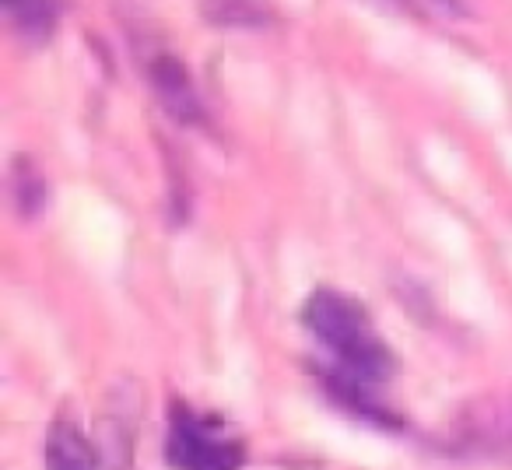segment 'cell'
<instances>
[{
  "instance_id": "cell-5",
  "label": "cell",
  "mask_w": 512,
  "mask_h": 470,
  "mask_svg": "<svg viewBox=\"0 0 512 470\" xmlns=\"http://www.w3.org/2000/svg\"><path fill=\"white\" fill-rule=\"evenodd\" d=\"M46 470H102V456L74 421L60 418L46 435Z\"/></svg>"
},
{
  "instance_id": "cell-1",
  "label": "cell",
  "mask_w": 512,
  "mask_h": 470,
  "mask_svg": "<svg viewBox=\"0 0 512 470\" xmlns=\"http://www.w3.org/2000/svg\"><path fill=\"white\" fill-rule=\"evenodd\" d=\"M302 323L334 358L337 372L327 383L334 386L337 397L365 418H379L383 411L372 400V390H379L393 376L397 355L376 334L362 302L337 288H316L302 306Z\"/></svg>"
},
{
  "instance_id": "cell-2",
  "label": "cell",
  "mask_w": 512,
  "mask_h": 470,
  "mask_svg": "<svg viewBox=\"0 0 512 470\" xmlns=\"http://www.w3.org/2000/svg\"><path fill=\"white\" fill-rule=\"evenodd\" d=\"M165 460L176 470H242L246 449L221 418L176 404L169 414Z\"/></svg>"
},
{
  "instance_id": "cell-3",
  "label": "cell",
  "mask_w": 512,
  "mask_h": 470,
  "mask_svg": "<svg viewBox=\"0 0 512 470\" xmlns=\"http://www.w3.org/2000/svg\"><path fill=\"white\" fill-rule=\"evenodd\" d=\"M456 439L477 453H512V393L477 400L467 414H460Z\"/></svg>"
},
{
  "instance_id": "cell-7",
  "label": "cell",
  "mask_w": 512,
  "mask_h": 470,
  "mask_svg": "<svg viewBox=\"0 0 512 470\" xmlns=\"http://www.w3.org/2000/svg\"><path fill=\"white\" fill-rule=\"evenodd\" d=\"M4 11H8L15 32L25 43L39 46L53 36L60 18V0H0Z\"/></svg>"
},
{
  "instance_id": "cell-8",
  "label": "cell",
  "mask_w": 512,
  "mask_h": 470,
  "mask_svg": "<svg viewBox=\"0 0 512 470\" xmlns=\"http://www.w3.org/2000/svg\"><path fill=\"white\" fill-rule=\"evenodd\" d=\"M11 197H15V207L25 221H32L46 204V179L39 172L36 158L18 155L11 162Z\"/></svg>"
},
{
  "instance_id": "cell-9",
  "label": "cell",
  "mask_w": 512,
  "mask_h": 470,
  "mask_svg": "<svg viewBox=\"0 0 512 470\" xmlns=\"http://www.w3.org/2000/svg\"><path fill=\"white\" fill-rule=\"evenodd\" d=\"M383 4H390V8H404L407 0H383Z\"/></svg>"
},
{
  "instance_id": "cell-6",
  "label": "cell",
  "mask_w": 512,
  "mask_h": 470,
  "mask_svg": "<svg viewBox=\"0 0 512 470\" xmlns=\"http://www.w3.org/2000/svg\"><path fill=\"white\" fill-rule=\"evenodd\" d=\"M200 15L214 29H267L274 22L271 0H200Z\"/></svg>"
},
{
  "instance_id": "cell-4",
  "label": "cell",
  "mask_w": 512,
  "mask_h": 470,
  "mask_svg": "<svg viewBox=\"0 0 512 470\" xmlns=\"http://www.w3.org/2000/svg\"><path fill=\"white\" fill-rule=\"evenodd\" d=\"M148 81L155 88L162 109L183 127H200L207 120V109L200 102L197 88H193L190 71L183 67V60H176L172 53H162L148 64Z\"/></svg>"
}]
</instances>
